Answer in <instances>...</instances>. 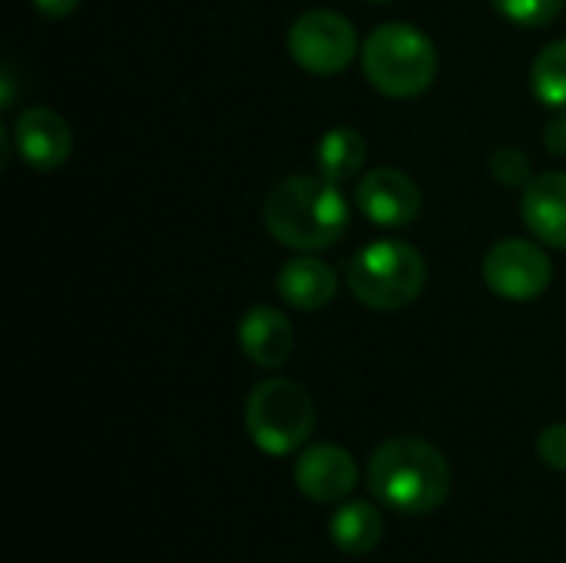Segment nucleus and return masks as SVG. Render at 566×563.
I'll list each match as a JSON object with an SVG mask.
<instances>
[{"label":"nucleus","instance_id":"nucleus-1","mask_svg":"<svg viewBox=\"0 0 566 563\" xmlns=\"http://www.w3.org/2000/svg\"><path fill=\"white\" fill-rule=\"evenodd\" d=\"M262 222L275 242L295 252L332 249L352 222L342 183L325 176H285L275 183L262 206Z\"/></svg>","mask_w":566,"mask_h":563},{"label":"nucleus","instance_id":"nucleus-2","mask_svg":"<svg viewBox=\"0 0 566 563\" xmlns=\"http://www.w3.org/2000/svg\"><path fill=\"white\" fill-rule=\"evenodd\" d=\"M368 491L378 504L405 518H421L448 501L451 465L424 438H391L368 458Z\"/></svg>","mask_w":566,"mask_h":563},{"label":"nucleus","instance_id":"nucleus-3","mask_svg":"<svg viewBox=\"0 0 566 563\" xmlns=\"http://www.w3.org/2000/svg\"><path fill=\"white\" fill-rule=\"evenodd\" d=\"M361 70L378 93L411 100L431 90L438 76V50L415 23H381L361 46Z\"/></svg>","mask_w":566,"mask_h":563},{"label":"nucleus","instance_id":"nucleus-4","mask_svg":"<svg viewBox=\"0 0 566 563\" xmlns=\"http://www.w3.org/2000/svg\"><path fill=\"white\" fill-rule=\"evenodd\" d=\"M428 282L424 256L401 239H378L358 249L345 265L348 292L375 312L408 309Z\"/></svg>","mask_w":566,"mask_h":563},{"label":"nucleus","instance_id":"nucleus-5","mask_svg":"<svg viewBox=\"0 0 566 563\" xmlns=\"http://www.w3.org/2000/svg\"><path fill=\"white\" fill-rule=\"evenodd\" d=\"M245 431L262 455L285 458L315 431V402L292 378H265L245 398Z\"/></svg>","mask_w":566,"mask_h":563},{"label":"nucleus","instance_id":"nucleus-6","mask_svg":"<svg viewBox=\"0 0 566 563\" xmlns=\"http://www.w3.org/2000/svg\"><path fill=\"white\" fill-rule=\"evenodd\" d=\"M295 66L315 76H338L358 56V30L338 10H305L285 37Z\"/></svg>","mask_w":566,"mask_h":563},{"label":"nucleus","instance_id":"nucleus-7","mask_svg":"<svg viewBox=\"0 0 566 563\" xmlns=\"http://www.w3.org/2000/svg\"><path fill=\"white\" fill-rule=\"evenodd\" d=\"M484 282L497 299L534 302L554 282V262L541 242L501 239L484 256Z\"/></svg>","mask_w":566,"mask_h":563},{"label":"nucleus","instance_id":"nucleus-8","mask_svg":"<svg viewBox=\"0 0 566 563\" xmlns=\"http://www.w3.org/2000/svg\"><path fill=\"white\" fill-rule=\"evenodd\" d=\"M355 202L368 222L385 226V229H401L411 226L421 216V189L418 183L395 169V166H375L358 179Z\"/></svg>","mask_w":566,"mask_h":563},{"label":"nucleus","instance_id":"nucleus-9","mask_svg":"<svg viewBox=\"0 0 566 563\" xmlns=\"http://www.w3.org/2000/svg\"><path fill=\"white\" fill-rule=\"evenodd\" d=\"M295 488L312 504H342L358 484V465L355 458L328 441L302 448L295 461Z\"/></svg>","mask_w":566,"mask_h":563},{"label":"nucleus","instance_id":"nucleus-10","mask_svg":"<svg viewBox=\"0 0 566 563\" xmlns=\"http://www.w3.org/2000/svg\"><path fill=\"white\" fill-rule=\"evenodd\" d=\"M13 146L20 153V159L30 169L40 173H53L60 169L70 153H73V133L70 123L50 110V106H27L20 110V116L13 119Z\"/></svg>","mask_w":566,"mask_h":563},{"label":"nucleus","instance_id":"nucleus-11","mask_svg":"<svg viewBox=\"0 0 566 563\" xmlns=\"http://www.w3.org/2000/svg\"><path fill=\"white\" fill-rule=\"evenodd\" d=\"M239 348L259 368H282L295 348V329L282 309L252 305L239 319Z\"/></svg>","mask_w":566,"mask_h":563},{"label":"nucleus","instance_id":"nucleus-12","mask_svg":"<svg viewBox=\"0 0 566 563\" xmlns=\"http://www.w3.org/2000/svg\"><path fill=\"white\" fill-rule=\"evenodd\" d=\"M521 216L531 236L551 249L566 252V173H541L524 186Z\"/></svg>","mask_w":566,"mask_h":563},{"label":"nucleus","instance_id":"nucleus-13","mask_svg":"<svg viewBox=\"0 0 566 563\" xmlns=\"http://www.w3.org/2000/svg\"><path fill=\"white\" fill-rule=\"evenodd\" d=\"M338 272L322 262L312 252H302L298 259H289L279 272V295L285 305L298 309V312H318L328 302H335L338 295Z\"/></svg>","mask_w":566,"mask_h":563},{"label":"nucleus","instance_id":"nucleus-14","mask_svg":"<svg viewBox=\"0 0 566 563\" xmlns=\"http://www.w3.org/2000/svg\"><path fill=\"white\" fill-rule=\"evenodd\" d=\"M328 534H332V544L342 554L361 557V554H371L381 544L385 518L368 501H342L338 511L328 521Z\"/></svg>","mask_w":566,"mask_h":563},{"label":"nucleus","instance_id":"nucleus-15","mask_svg":"<svg viewBox=\"0 0 566 563\" xmlns=\"http://www.w3.org/2000/svg\"><path fill=\"white\" fill-rule=\"evenodd\" d=\"M365 159H368V143L355 126H332L315 146L318 176L332 183H345L358 176L365 169Z\"/></svg>","mask_w":566,"mask_h":563},{"label":"nucleus","instance_id":"nucleus-16","mask_svg":"<svg viewBox=\"0 0 566 563\" xmlns=\"http://www.w3.org/2000/svg\"><path fill=\"white\" fill-rule=\"evenodd\" d=\"M531 93L551 110H566V40L547 43L531 63Z\"/></svg>","mask_w":566,"mask_h":563},{"label":"nucleus","instance_id":"nucleus-17","mask_svg":"<svg viewBox=\"0 0 566 563\" xmlns=\"http://www.w3.org/2000/svg\"><path fill=\"white\" fill-rule=\"evenodd\" d=\"M491 3L504 20H511L514 27H524V30L547 27L564 10V0H491Z\"/></svg>","mask_w":566,"mask_h":563},{"label":"nucleus","instance_id":"nucleus-18","mask_svg":"<svg viewBox=\"0 0 566 563\" xmlns=\"http://www.w3.org/2000/svg\"><path fill=\"white\" fill-rule=\"evenodd\" d=\"M491 176H494L501 186H507V189H524V186L534 179L531 159H527V153L517 149V146H497V149L491 153Z\"/></svg>","mask_w":566,"mask_h":563},{"label":"nucleus","instance_id":"nucleus-19","mask_svg":"<svg viewBox=\"0 0 566 563\" xmlns=\"http://www.w3.org/2000/svg\"><path fill=\"white\" fill-rule=\"evenodd\" d=\"M537 455L547 468L554 471H566V421L560 425H551L541 431L537 438Z\"/></svg>","mask_w":566,"mask_h":563},{"label":"nucleus","instance_id":"nucleus-20","mask_svg":"<svg viewBox=\"0 0 566 563\" xmlns=\"http://www.w3.org/2000/svg\"><path fill=\"white\" fill-rule=\"evenodd\" d=\"M544 143L554 156H566V110H554V116L544 129Z\"/></svg>","mask_w":566,"mask_h":563},{"label":"nucleus","instance_id":"nucleus-21","mask_svg":"<svg viewBox=\"0 0 566 563\" xmlns=\"http://www.w3.org/2000/svg\"><path fill=\"white\" fill-rule=\"evenodd\" d=\"M33 7L50 20H60V17H70L80 7V0H33Z\"/></svg>","mask_w":566,"mask_h":563},{"label":"nucleus","instance_id":"nucleus-22","mask_svg":"<svg viewBox=\"0 0 566 563\" xmlns=\"http://www.w3.org/2000/svg\"><path fill=\"white\" fill-rule=\"evenodd\" d=\"M368 3H388V0H368Z\"/></svg>","mask_w":566,"mask_h":563}]
</instances>
